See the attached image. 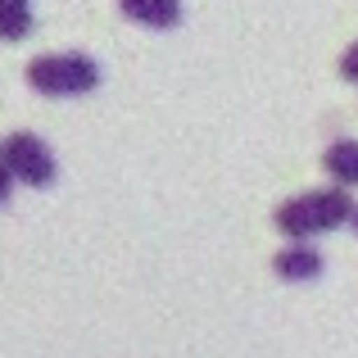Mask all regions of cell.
<instances>
[{"label":"cell","mask_w":358,"mask_h":358,"mask_svg":"<svg viewBox=\"0 0 358 358\" xmlns=\"http://www.w3.org/2000/svg\"><path fill=\"white\" fill-rule=\"evenodd\" d=\"M354 218V195L341 191V186H317V191H304L295 200L277 204L272 222L286 241H308V236H322V231H341L350 227Z\"/></svg>","instance_id":"cell-1"},{"label":"cell","mask_w":358,"mask_h":358,"mask_svg":"<svg viewBox=\"0 0 358 358\" xmlns=\"http://www.w3.org/2000/svg\"><path fill=\"white\" fill-rule=\"evenodd\" d=\"M27 87L41 91V96H91V91L100 87V64L91 59V55L82 50H55V55H36V59H27L23 69Z\"/></svg>","instance_id":"cell-2"},{"label":"cell","mask_w":358,"mask_h":358,"mask_svg":"<svg viewBox=\"0 0 358 358\" xmlns=\"http://www.w3.org/2000/svg\"><path fill=\"white\" fill-rule=\"evenodd\" d=\"M0 164L9 168L14 186H50L59 177L55 150L41 136H32V131H14V136L0 141Z\"/></svg>","instance_id":"cell-3"},{"label":"cell","mask_w":358,"mask_h":358,"mask_svg":"<svg viewBox=\"0 0 358 358\" xmlns=\"http://www.w3.org/2000/svg\"><path fill=\"white\" fill-rule=\"evenodd\" d=\"M322 268H327V259H322V250H313L308 241H290L286 250H277V259H272V272H277L281 281H317L322 277Z\"/></svg>","instance_id":"cell-4"},{"label":"cell","mask_w":358,"mask_h":358,"mask_svg":"<svg viewBox=\"0 0 358 358\" xmlns=\"http://www.w3.org/2000/svg\"><path fill=\"white\" fill-rule=\"evenodd\" d=\"M118 9L150 32H168L182 23V0H118Z\"/></svg>","instance_id":"cell-5"},{"label":"cell","mask_w":358,"mask_h":358,"mask_svg":"<svg viewBox=\"0 0 358 358\" xmlns=\"http://www.w3.org/2000/svg\"><path fill=\"white\" fill-rule=\"evenodd\" d=\"M322 168H327V177H331V186L354 191L358 186V141H336V145H327Z\"/></svg>","instance_id":"cell-6"},{"label":"cell","mask_w":358,"mask_h":358,"mask_svg":"<svg viewBox=\"0 0 358 358\" xmlns=\"http://www.w3.org/2000/svg\"><path fill=\"white\" fill-rule=\"evenodd\" d=\"M32 32V5L27 0H0V41H23Z\"/></svg>","instance_id":"cell-7"},{"label":"cell","mask_w":358,"mask_h":358,"mask_svg":"<svg viewBox=\"0 0 358 358\" xmlns=\"http://www.w3.org/2000/svg\"><path fill=\"white\" fill-rule=\"evenodd\" d=\"M341 78H345V82H358V41L341 55Z\"/></svg>","instance_id":"cell-8"},{"label":"cell","mask_w":358,"mask_h":358,"mask_svg":"<svg viewBox=\"0 0 358 358\" xmlns=\"http://www.w3.org/2000/svg\"><path fill=\"white\" fill-rule=\"evenodd\" d=\"M9 195H14V177H9V168L0 164V204H9Z\"/></svg>","instance_id":"cell-9"},{"label":"cell","mask_w":358,"mask_h":358,"mask_svg":"<svg viewBox=\"0 0 358 358\" xmlns=\"http://www.w3.org/2000/svg\"><path fill=\"white\" fill-rule=\"evenodd\" d=\"M350 227H354V231H358V204H354V218H350Z\"/></svg>","instance_id":"cell-10"}]
</instances>
